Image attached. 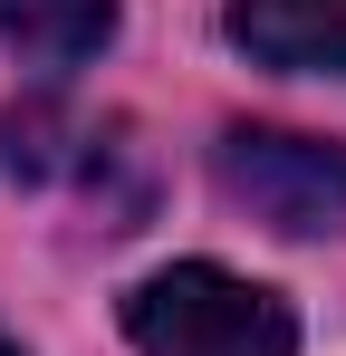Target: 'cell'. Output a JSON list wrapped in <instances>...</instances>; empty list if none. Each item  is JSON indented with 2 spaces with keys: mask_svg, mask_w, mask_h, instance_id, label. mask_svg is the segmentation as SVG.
Here are the masks:
<instances>
[{
  "mask_svg": "<svg viewBox=\"0 0 346 356\" xmlns=\"http://www.w3.org/2000/svg\"><path fill=\"white\" fill-rule=\"evenodd\" d=\"M125 337L145 356H298V318L260 280H231L212 260H173L125 298Z\"/></svg>",
  "mask_w": 346,
  "mask_h": 356,
  "instance_id": "6da1fadb",
  "label": "cell"
},
{
  "mask_svg": "<svg viewBox=\"0 0 346 356\" xmlns=\"http://www.w3.org/2000/svg\"><path fill=\"white\" fill-rule=\"evenodd\" d=\"M0 356H19V347H10V337H0Z\"/></svg>",
  "mask_w": 346,
  "mask_h": 356,
  "instance_id": "5b68a950",
  "label": "cell"
},
{
  "mask_svg": "<svg viewBox=\"0 0 346 356\" xmlns=\"http://www.w3.org/2000/svg\"><path fill=\"white\" fill-rule=\"evenodd\" d=\"M115 39V0H0V49L29 67H77Z\"/></svg>",
  "mask_w": 346,
  "mask_h": 356,
  "instance_id": "277c9868",
  "label": "cell"
},
{
  "mask_svg": "<svg viewBox=\"0 0 346 356\" xmlns=\"http://www.w3.org/2000/svg\"><path fill=\"white\" fill-rule=\"evenodd\" d=\"M222 193L288 241H318L346 222V154L327 135H288V125H231L222 135Z\"/></svg>",
  "mask_w": 346,
  "mask_h": 356,
  "instance_id": "7a4b0ae2",
  "label": "cell"
},
{
  "mask_svg": "<svg viewBox=\"0 0 346 356\" xmlns=\"http://www.w3.org/2000/svg\"><path fill=\"white\" fill-rule=\"evenodd\" d=\"M231 39L260 67L346 77V0H231Z\"/></svg>",
  "mask_w": 346,
  "mask_h": 356,
  "instance_id": "3957f363",
  "label": "cell"
}]
</instances>
